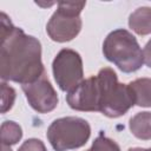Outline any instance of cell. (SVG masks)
Wrapping results in <instances>:
<instances>
[{
  "label": "cell",
  "mask_w": 151,
  "mask_h": 151,
  "mask_svg": "<svg viewBox=\"0 0 151 151\" xmlns=\"http://www.w3.org/2000/svg\"><path fill=\"white\" fill-rule=\"evenodd\" d=\"M97 76L101 86L99 112L109 118L122 117L134 105L129 85L119 83L117 73L111 67L101 68Z\"/></svg>",
  "instance_id": "3"
},
{
  "label": "cell",
  "mask_w": 151,
  "mask_h": 151,
  "mask_svg": "<svg viewBox=\"0 0 151 151\" xmlns=\"http://www.w3.org/2000/svg\"><path fill=\"white\" fill-rule=\"evenodd\" d=\"M139 151H151V147H149V149H142V147H139Z\"/></svg>",
  "instance_id": "19"
},
{
  "label": "cell",
  "mask_w": 151,
  "mask_h": 151,
  "mask_svg": "<svg viewBox=\"0 0 151 151\" xmlns=\"http://www.w3.org/2000/svg\"><path fill=\"white\" fill-rule=\"evenodd\" d=\"M87 151H91V150H90V149H88V150H87Z\"/></svg>",
  "instance_id": "20"
},
{
  "label": "cell",
  "mask_w": 151,
  "mask_h": 151,
  "mask_svg": "<svg viewBox=\"0 0 151 151\" xmlns=\"http://www.w3.org/2000/svg\"><path fill=\"white\" fill-rule=\"evenodd\" d=\"M21 88L29 106L39 113H48L53 111L59 103L57 91L48 80L46 72L38 79L21 85Z\"/></svg>",
  "instance_id": "7"
},
{
  "label": "cell",
  "mask_w": 151,
  "mask_h": 151,
  "mask_svg": "<svg viewBox=\"0 0 151 151\" xmlns=\"http://www.w3.org/2000/svg\"><path fill=\"white\" fill-rule=\"evenodd\" d=\"M130 28L138 35H147L151 33V7H138L129 17Z\"/></svg>",
  "instance_id": "9"
},
{
  "label": "cell",
  "mask_w": 151,
  "mask_h": 151,
  "mask_svg": "<svg viewBox=\"0 0 151 151\" xmlns=\"http://www.w3.org/2000/svg\"><path fill=\"white\" fill-rule=\"evenodd\" d=\"M15 97V90L7 85L6 81H1V113H6L13 107Z\"/></svg>",
  "instance_id": "13"
},
{
  "label": "cell",
  "mask_w": 151,
  "mask_h": 151,
  "mask_svg": "<svg viewBox=\"0 0 151 151\" xmlns=\"http://www.w3.org/2000/svg\"><path fill=\"white\" fill-rule=\"evenodd\" d=\"M143 58H144V63L146 64V66L151 68V39L146 42L143 50Z\"/></svg>",
  "instance_id": "16"
},
{
  "label": "cell",
  "mask_w": 151,
  "mask_h": 151,
  "mask_svg": "<svg viewBox=\"0 0 151 151\" xmlns=\"http://www.w3.org/2000/svg\"><path fill=\"white\" fill-rule=\"evenodd\" d=\"M41 61V44L15 27L11 19L0 14V77L2 81H15L21 85L38 79L45 73Z\"/></svg>",
  "instance_id": "1"
},
{
  "label": "cell",
  "mask_w": 151,
  "mask_h": 151,
  "mask_svg": "<svg viewBox=\"0 0 151 151\" xmlns=\"http://www.w3.org/2000/svg\"><path fill=\"white\" fill-rule=\"evenodd\" d=\"M46 136L55 151L74 150L87 143L91 136V126L84 118L63 117L51 123Z\"/></svg>",
  "instance_id": "4"
},
{
  "label": "cell",
  "mask_w": 151,
  "mask_h": 151,
  "mask_svg": "<svg viewBox=\"0 0 151 151\" xmlns=\"http://www.w3.org/2000/svg\"><path fill=\"white\" fill-rule=\"evenodd\" d=\"M1 150L2 151H12L8 145H4V144H1Z\"/></svg>",
  "instance_id": "17"
},
{
  "label": "cell",
  "mask_w": 151,
  "mask_h": 151,
  "mask_svg": "<svg viewBox=\"0 0 151 151\" xmlns=\"http://www.w3.org/2000/svg\"><path fill=\"white\" fill-rule=\"evenodd\" d=\"M90 150L91 151H120V147L113 139L107 138L106 136L100 133L92 143V146Z\"/></svg>",
  "instance_id": "14"
},
{
  "label": "cell",
  "mask_w": 151,
  "mask_h": 151,
  "mask_svg": "<svg viewBox=\"0 0 151 151\" xmlns=\"http://www.w3.org/2000/svg\"><path fill=\"white\" fill-rule=\"evenodd\" d=\"M86 2H58L57 11L46 25L48 37L57 42H66L74 39L81 29L80 12Z\"/></svg>",
  "instance_id": "5"
},
{
  "label": "cell",
  "mask_w": 151,
  "mask_h": 151,
  "mask_svg": "<svg viewBox=\"0 0 151 151\" xmlns=\"http://www.w3.org/2000/svg\"><path fill=\"white\" fill-rule=\"evenodd\" d=\"M101 98V86L98 76H92L83 80L76 88L67 92L66 101L76 111L96 112L99 111Z\"/></svg>",
  "instance_id": "8"
},
{
  "label": "cell",
  "mask_w": 151,
  "mask_h": 151,
  "mask_svg": "<svg viewBox=\"0 0 151 151\" xmlns=\"http://www.w3.org/2000/svg\"><path fill=\"white\" fill-rule=\"evenodd\" d=\"M127 151H139V147H131V149H129Z\"/></svg>",
  "instance_id": "18"
},
{
  "label": "cell",
  "mask_w": 151,
  "mask_h": 151,
  "mask_svg": "<svg viewBox=\"0 0 151 151\" xmlns=\"http://www.w3.org/2000/svg\"><path fill=\"white\" fill-rule=\"evenodd\" d=\"M22 137L21 126L13 120H5L1 124V144L14 145Z\"/></svg>",
  "instance_id": "12"
},
{
  "label": "cell",
  "mask_w": 151,
  "mask_h": 151,
  "mask_svg": "<svg viewBox=\"0 0 151 151\" xmlns=\"http://www.w3.org/2000/svg\"><path fill=\"white\" fill-rule=\"evenodd\" d=\"M18 151H47L45 144L38 139V138H29L27 140H25L20 147L18 149Z\"/></svg>",
  "instance_id": "15"
},
{
  "label": "cell",
  "mask_w": 151,
  "mask_h": 151,
  "mask_svg": "<svg viewBox=\"0 0 151 151\" xmlns=\"http://www.w3.org/2000/svg\"><path fill=\"white\" fill-rule=\"evenodd\" d=\"M129 127L132 134L142 140L151 139V112H138L130 118Z\"/></svg>",
  "instance_id": "10"
},
{
  "label": "cell",
  "mask_w": 151,
  "mask_h": 151,
  "mask_svg": "<svg viewBox=\"0 0 151 151\" xmlns=\"http://www.w3.org/2000/svg\"><path fill=\"white\" fill-rule=\"evenodd\" d=\"M53 77L64 92L76 88L84 79L83 59L80 54L71 48H63L58 52L52 63Z\"/></svg>",
  "instance_id": "6"
},
{
  "label": "cell",
  "mask_w": 151,
  "mask_h": 151,
  "mask_svg": "<svg viewBox=\"0 0 151 151\" xmlns=\"http://www.w3.org/2000/svg\"><path fill=\"white\" fill-rule=\"evenodd\" d=\"M127 85L132 92L134 105L151 107V78H138Z\"/></svg>",
  "instance_id": "11"
},
{
  "label": "cell",
  "mask_w": 151,
  "mask_h": 151,
  "mask_svg": "<svg viewBox=\"0 0 151 151\" xmlns=\"http://www.w3.org/2000/svg\"><path fill=\"white\" fill-rule=\"evenodd\" d=\"M103 54L125 73L136 72L144 64L143 51L136 37L124 28L107 34L103 42Z\"/></svg>",
  "instance_id": "2"
}]
</instances>
